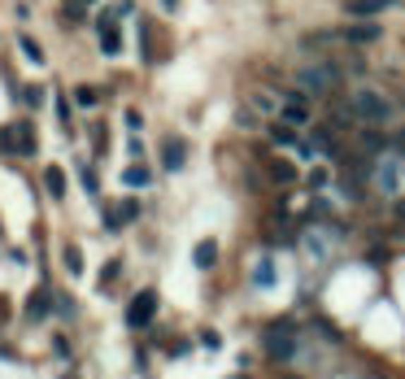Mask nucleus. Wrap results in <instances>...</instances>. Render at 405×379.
<instances>
[{"label": "nucleus", "instance_id": "dca6fc26", "mask_svg": "<svg viewBox=\"0 0 405 379\" xmlns=\"http://www.w3.org/2000/svg\"><path fill=\"white\" fill-rule=\"evenodd\" d=\"M61 266H66L70 275H83V248L66 244V248H61Z\"/></svg>", "mask_w": 405, "mask_h": 379}, {"label": "nucleus", "instance_id": "9d476101", "mask_svg": "<svg viewBox=\"0 0 405 379\" xmlns=\"http://www.w3.org/2000/svg\"><path fill=\"white\" fill-rule=\"evenodd\" d=\"M48 314H53V296H48L44 288L31 292V296H27V318H31V323H44Z\"/></svg>", "mask_w": 405, "mask_h": 379}, {"label": "nucleus", "instance_id": "1a4fd4ad", "mask_svg": "<svg viewBox=\"0 0 405 379\" xmlns=\"http://www.w3.org/2000/svg\"><path fill=\"white\" fill-rule=\"evenodd\" d=\"M183 162H188V144L183 140H166L162 144V166L166 170H183Z\"/></svg>", "mask_w": 405, "mask_h": 379}, {"label": "nucleus", "instance_id": "4468645a", "mask_svg": "<svg viewBox=\"0 0 405 379\" xmlns=\"http://www.w3.org/2000/svg\"><path fill=\"white\" fill-rule=\"evenodd\" d=\"M344 40H349V44H375V40H379V27H375V22H358V27L344 31Z\"/></svg>", "mask_w": 405, "mask_h": 379}, {"label": "nucleus", "instance_id": "72a5a7b5", "mask_svg": "<svg viewBox=\"0 0 405 379\" xmlns=\"http://www.w3.org/2000/svg\"><path fill=\"white\" fill-rule=\"evenodd\" d=\"M236 379H248V375H236Z\"/></svg>", "mask_w": 405, "mask_h": 379}, {"label": "nucleus", "instance_id": "473e14b6", "mask_svg": "<svg viewBox=\"0 0 405 379\" xmlns=\"http://www.w3.org/2000/svg\"><path fill=\"white\" fill-rule=\"evenodd\" d=\"M79 5H92V0H79Z\"/></svg>", "mask_w": 405, "mask_h": 379}, {"label": "nucleus", "instance_id": "39448f33", "mask_svg": "<svg viewBox=\"0 0 405 379\" xmlns=\"http://www.w3.org/2000/svg\"><path fill=\"white\" fill-rule=\"evenodd\" d=\"M296 83L306 96H327L336 88V70L332 66H306V70H296Z\"/></svg>", "mask_w": 405, "mask_h": 379}, {"label": "nucleus", "instance_id": "c756f323", "mask_svg": "<svg viewBox=\"0 0 405 379\" xmlns=\"http://www.w3.org/2000/svg\"><path fill=\"white\" fill-rule=\"evenodd\" d=\"M162 9H166V13H174V9H179V0H162Z\"/></svg>", "mask_w": 405, "mask_h": 379}, {"label": "nucleus", "instance_id": "20e7f679", "mask_svg": "<svg viewBox=\"0 0 405 379\" xmlns=\"http://www.w3.org/2000/svg\"><path fill=\"white\" fill-rule=\"evenodd\" d=\"M153 314H157V288H144V292L131 296V306H126V327L140 332V327L153 323Z\"/></svg>", "mask_w": 405, "mask_h": 379}, {"label": "nucleus", "instance_id": "cd10ccee", "mask_svg": "<svg viewBox=\"0 0 405 379\" xmlns=\"http://www.w3.org/2000/svg\"><path fill=\"white\" fill-rule=\"evenodd\" d=\"M53 353H57V358H70V340L66 336H53Z\"/></svg>", "mask_w": 405, "mask_h": 379}, {"label": "nucleus", "instance_id": "9b49d317", "mask_svg": "<svg viewBox=\"0 0 405 379\" xmlns=\"http://www.w3.org/2000/svg\"><path fill=\"white\" fill-rule=\"evenodd\" d=\"M214 262H218V244H214V240H200V244L192 248V266H196V270H214Z\"/></svg>", "mask_w": 405, "mask_h": 379}, {"label": "nucleus", "instance_id": "b1692460", "mask_svg": "<svg viewBox=\"0 0 405 379\" xmlns=\"http://www.w3.org/2000/svg\"><path fill=\"white\" fill-rule=\"evenodd\" d=\"M61 18H66V22H83V5H79V0H66Z\"/></svg>", "mask_w": 405, "mask_h": 379}, {"label": "nucleus", "instance_id": "393cba45", "mask_svg": "<svg viewBox=\"0 0 405 379\" xmlns=\"http://www.w3.org/2000/svg\"><path fill=\"white\" fill-rule=\"evenodd\" d=\"M53 310H57L61 318H74V301H70V296H53Z\"/></svg>", "mask_w": 405, "mask_h": 379}, {"label": "nucleus", "instance_id": "5701e85b", "mask_svg": "<svg viewBox=\"0 0 405 379\" xmlns=\"http://www.w3.org/2000/svg\"><path fill=\"white\" fill-rule=\"evenodd\" d=\"M79 179H83L87 196H96V192H100V184H96V170H92V166H83V170H79Z\"/></svg>", "mask_w": 405, "mask_h": 379}, {"label": "nucleus", "instance_id": "7c9ffc66", "mask_svg": "<svg viewBox=\"0 0 405 379\" xmlns=\"http://www.w3.org/2000/svg\"><path fill=\"white\" fill-rule=\"evenodd\" d=\"M392 214H397V218L405 222V200H397V210H392Z\"/></svg>", "mask_w": 405, "mask_h": 379}, {"label": "nucleus", "instance_id": "a878e982", "mask_svg": "<svg viewBox=\"0 0 405 379\" xmlns=\"http://www.w3.org/2000/svg\"><path fill=\"white\" fill-rule=\"evenodd\" d=\"M53 109H57V122H61V126H70V100H66V96H57V100H53Z\"/></svg>", "mask_w": 405, "mask_h": 379}, {"label": "nucleus", "instance_id": "c85d7f7f", "mask_svg": "<svg viewBox=\"0 0 405 379\" xmlns=\"http://www.w3.org/2000/svg\"><path fill=\"white\" fill-rule=\"evenodd\" d=\"M200 344H205V349H222V340H218V332H200Z\"/></svg>", "mask_w": 405, "mask_h": 379}, {"label": "nucleus", "instance_id": "ddd939ff", "mask_svg": "<svg viewBox=\"0 0 405 379\" xmlns=\"http://www.w3.org/2000/svg\"><path fill=\"white\" fill-rule=\"evenodd\" d=\"M44 188H48V196H53V200H61L66 196V170L61 166H48L44 170Z\"/></svg>", "mask_w": 405, "mask_h": 379}, {"label": "nucleus", "instance_id": "f03ea898", "mask_svg": "<svg viewBox=\"0 0 405 379\" xmlns=\"http://www.w3.org/2000/svg\"><path fill=\"white\" fill-rule=\"evenodd\" d=\"M349 109H353V118H358V122L379 126V122L392 118V100L379 96V92H370V88H358V92H353V100H349Z\"/></svg>", "mask_w": 405, "mask_h": 379}, {"label": "nucleus", "instance_id": "f3484780", "mask_svg": "<svg viewBox=\"0 0 405 379\" xmlns=\"http://www.w3.org/2000/svg\"><path fill=\"white\" fill-rule=\"evenodd\" d=\"M253 284H258V288H274V262H270V258L258 262V270H253Z\"/></svg>", "mask_w": 405, "mask_h": 379}, {"label": "nucleus", "instance_id": "a211bd4d", "mask_svg": "<svg viewBox=\"0 0 405 379\" xmlns=\"http://www.w3.org/2000/svg\"><path fill=\"white\" fill-rule=\"evenodd\" d=\"M18 48H22V57L27 61H35V66H44V48L31 40V35H18Z\"/></svg>", "mask_w": 405, "mask_h": 379}, {"label": "nucleus", "instance_id": "412c9836", "mask_svg": "<svg viewBox=\"0 0 405 379\" xmlns=\"http://www.w3.org/2000/svg\"><path fill=\"white\" fill-rule=\"evenodd\" d=\"M74 100H79V105H83V109H96V105H100V92L83 83V88H74Z\"/></svg>", "mask_w": 405, "mask_h": 379}, {"label": "nucleus", "instance_id": "6ab92c4d", "mask_svg": "<svg viewBox=\"0 0 405 379\" xmlns=\"http://www.w3.org/2000/svg\"><path fill=\"white\" fill-rule=\"evenodd\" d=\"M114 218H118L122 227H126V222H135V218H140V200H131V196H126L122 205H114Z\"/></svg>", "mask_w": 405, "mask_h": 379}, {"label": "nucleus", "instance_id": "6e6552de", "mask_svg": "<svg viewBox=\"0 0 405 379\" xmlns=\"http://www.w3.org/2000/svg\"><path fill=\"white\" fill-rule=\"evenodd\" d=\"M266 136H270L274 144H284V148H296V153H306V157H310V148L296 140V126H288V122H270V126H266Z\"/></svg>", "mask_w": 405, "mask_h": 379}, {"label": "nucleus", "instance_id": "4be33fe9", "mask_svg": "<svg viewBox=\"0 0 405 379\" xmlns=\"http://www.w3.org/2000/svg\"><path fill=\"white\" fill-rule=\"evenodd\" d=\"M379 188H397V170H392V162H384V166H379Z\"/></svg>", "mask_w": 405, "mask_h": 379}, {"label": "nucleus", "instance_id": "423d86ee", "mask_svg": "<svg viewBox=\"0 0 405 379\" xmlns=\"http://www.w3.org/2000/svg\"><path fill=\"white\" fill-rule=\"evenodd\" d=\"M284 122H288V126H306V122H310V96H306V92H292V96L284 100Z\"/></svg>", "mask_w": 405, "mask_h": 379}, {"label": "nucleus", "instance_id": "f257e3e1", "mask_svg": "<svg viewBox=\"0 0 405 379\" xmlns=\"http://www.w3.org/2000/svg\"><path fill=\"white\" fill-rule=\"evenodd\" d=\"M296 323H288V318H279V323H270L266 332H262V349L270 353L274 362H292L296 358Z\"/></svg>", "mask_w": 405, "mask_h": 379}, {"label": "nucleus", "instance_id": "aec40b11", "mask_svg": "<svg viewBox=\"0 0 405 379\" xmlns=\"http://www.w3.org/2000/svg\"><path fill=\"white\" fill-rule=\"evenodd\" d=\"M270 179L274 184H292L296 179V166L292 162H270Z\"/></svg>", "mask_w": 405, "mask_h": 379}, {"label": "nucleus", "instance_id": "0eeeda50", "mask_svg": "<svg viewBox=\"0 0 405 379\" xmlns=\"http://www.w3.org/2000/svg\"><path fill=\"white\" fill-rule=\"evenodd\" d=\"M96 35H100V53H105V57H118L122 53V31L114 27V18H100L96 22Z\"/></svg>", "mask_w": 405, "mask_h": 379}, {"label": "nucleus", "instance_id": "f704fd0d", "mask_svg": "<svg viewBox=\"0 0 405 379\" xmlns=\"http://www.w3.org/2000/svg\"><path fill=\"white\" fill-rule=\"evenodd\" d=\"M66 379H74V375H66Z\"/></svg>", "mask_w": 405, "mask_h": 379}, {"label": "nucleus", "instance_id": "2f4dec72", "mask_svg": "<svg viewBox=\"0 0 405 379\" xmlns=\"http://www.w3.org/2000/svg\"><path fill=\"white\" fill-rule=\"evenodd\" d=\"M392 144H397V153H405V131H401V136H397Z\"/></svg>", "mask_w": 405, "mask_h": 379}, {"label": "nucleus", "instance_id": "7ed1b4c3", "mask_svg": "<svg viewBox=\"0 0 405 379\" xmlns=\"http://www.w3.org/2000/svg\"><path fill=\"white\" fill-rule=\"evenodd\" d=\"M0 153L5 157H35V126L31 122H5L0 126Z\"/></svg>", "mask_w": 405, "mask_h": 379}, {"label": "nucleus", "instance_id": "2eb2a0df", "mask_svg": "<svg viewBox=\"0 0 405 379\" xmlns=\"http://www.w3.org/2000/svg\"><path fill=\"white\" fill-rule=\"evenodd\" d=\"M122 184L126 188H148V184H153V170H148V166H126L122 170Z\"/></svg>", "mask_w": 405, "mask_h": 379}, {"label": "nucleus", "instance_id": "bb28decb", "mask_svg": "<svg viewBox=\"0 0 405 379\" xmlns=\"http://www.w3.org/2000/svg\"><path fill=\"white\" fill-rule=\"evenodd\" d=\"M118 270H122V262H109L105 270H100V288H109V284L118 279Z\"/></svg>", "mask_w": 405, "mask_h": 379}, {"label": "nucleus", "instance_id": "f8f14e48", "mask_svg": "<svg viewBox=\"0 0 405 379\" xmlns=\"http://www.w3.org/2000/svg\"><path fill=\"white\" fill-rule=\"evenodd\" d=\"M388 5H397V0H353V5H349V13L366 22V18H375V13H384Z\"/></svg>", "mask_w": 405, "mask_h": 379}]
</instances>
